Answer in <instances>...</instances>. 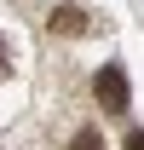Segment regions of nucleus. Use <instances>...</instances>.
Masks as SVG:
<instances>
[{
  "label": "nucleus",
  "instance_id": "obj_1",
  "mask_svg": "<svg viewBox=\"0 0 144 150\" xmlns=\"http://www.w3.org/2000/svg\"><path fill=\"white\" fill-rule=\"evenodd\" d=\"M92 93H98V104H104V110L121 115V110H127V75L115 69V64H104V69H98V81H92Z\"/></svg>",
  "mask_w": 144,
  "mask_h": 150
},
{
  "label": "nucleus",
  "instance_id": "obj_2",
  "mask_svg": "<svg viewBox=\"0 0 144 150\" xmlns=\"http://www.w3.org/2000/svg\"><path fill=\"white\" fill-rule=\"evenodd\" d=\"M52 29H64V35H81V29H87V12H81V6H58V12H52Z\"/></svg>",
  "mask_w": 144,
  "mask_h": 150
},
{
  "label": "nucleus",
  "instance_id": "obj_3",
  "mask_svg": "<svg viewBox=\"0 0 144 150\" xmlns=\"http://www.w3.org/2000/svg\"><path fill=\"white\" fill-rule=\"evenodd\" d=\"M69 150H109V144H104V133H92V127H87V133H75V144H69Z\"/></svg>",
  "mask_w": 144,
  "mask_h": 150
},
{
  "label": "nucleus",
  "instance_id": "obj_4",
  "mask_svg": "<svg viewBox=\"0 0 144 150\" xmlns=\"http://www.w3.org/2000/svg\"><path fill=\"white\" fill-rule=\"evenodd\" d=\"M6 64H12V52H6V40H0V75H6Z\"/></svg>",
  "mask_w": 144,
  "mask_h": 150
},
{
  "label": "nucleus",
  "instance_id": "obj_5",
  "mask_svg": "<svg viewBox=\"0 0 144 150\" xmlns=\"http://www.w3.org/2000/svg\"><path fill=\"white\" fill-rule=\"evenodd\" d=\"M127 150H144V133H133V139H127Z\"/></svg>",
  "mask_w": 144,
  "mask_h": 150
}]
</instances>
